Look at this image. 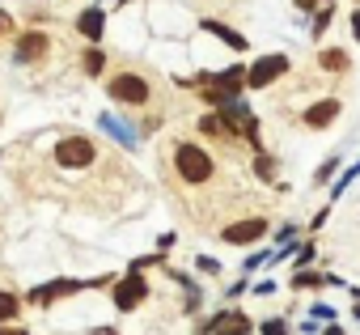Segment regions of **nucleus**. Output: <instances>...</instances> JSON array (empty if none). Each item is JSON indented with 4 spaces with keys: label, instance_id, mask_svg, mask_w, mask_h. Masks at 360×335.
Returning a JSON list of instances; mask_svg holds the SVG:
<instances>
[{
    "label": "nucleus",
    "instance_id": "obj_16",
    "mask_svg": "<svg viewBox=\"0 0 360 335\" xmlns=\"http://www.w3.org/2000/svg\"><path fill=\"white\" fill-rule=\"evenodd\" d=\"M318 64H322L326 72H347V64H352V60H347V51H339V47H326V51L318 56Z\"/></svg>",
    "mask_w": 360,
    "mask_h": 335
},
{
    "label": "nucleus",
    "instance_id": "obj_8",
    "mask_svg": "<svg viewBox=\"0 0 360 335\" xmlns=\"http://www.w3.org/2000/svg\"><path fill=\"white\" fill-rule=\"evenodd\" d=\"M85 289V280H68V276H60V280H47V284H39V289H30V305H51V301H64V297H72V293H81Z\"/></svg>",
    "mask_w": 360,
    "mask_h": 335
},
{
    "label": "nucleus",
    "instance_id": "obj_26",
    "mask_svg": "<svg viewBox=\"0 0 360 335\" xmlns=\"http://www.w3.org/2000/svg\"><path fill=\"white\" fill-rule=\"evenodd\" d=\"M309 263H314V242L297 246V272H301V267H309Z\"/></svg>",
    "mask_w": 360,
    "mask_h": 335
},
{
    "label": "nucleus",
    "instance_id": "obj_6",
    "mask_svg": "<svg viewBox=\"0 0 360 335\" xmlns=\"http://www.w3.org/2000/svg\"><path fill=\"white\" fill-rule=\"evenodd\" d=\"M263 234H271V225L263 217H246V221H229L221 229V242H229V246H259Z\"/></svg>",
    "mask_w": 360,
    "mask_h": 335
},
{
    "label": "nucleus",
    "instance_id": "obj_3",
    "mask_svg": "<svg viewBox=\"0 0 360 335\" xmlns=\"http://www.w3.org/2000/svg\"><path fill=\"white\" fill-rule=\"evenodd\" d=\"M98 157V144L89 136H64L56 144V165H64V170H85V165H94Z\"/></svg>",
    "mask_w": 360,
    "mask_h": 335
},
{
    "label": "nucleus",
    "instance_id": "obj_24",
    "mask_svg": "<svg viewBox=\"0 0 360 335\" xmlns=\"http://www.w3.org/2000/svg\"><path fill=\"white\" fill-rule=\"evenodd\" d=\"M267 259H271V251H255V255H250V259H246V263H242V272H246V276H250V272H259V267H263V263H267Z\"/></svg>",
    "mask_w": 360,
    "mask_h": 335
},
{
    "label": "nucleus",
    "instance_id": "obj_2",
    "mask_svg": "<svg viewBox=\"0 0 360 335\" xmlns=\"http://www.w3.org/2000/svg\"><path fill=\"white\" fill-rule=\"evenodd\" d=\"M106 98L119 102V106H148L153 85H148L140 72H115V77L106 81Z\"/></svg>",
    "mask_w": 360,
    "mask_h": 335
},
{
    "label": "nucleus",
    "instance_id": "obj_18",
    "mask_svg": "<svg viewBox=\"0 0 360 335\" xmlns=\"http://www.w3.org/2000/svg\"><path fill=\"white\" fill-rule=\"evenodd\" d=\"M322 284H326V276H322V272H309V267L292 272V289H322Z\"/></svg>",
    "mask_w": 360,
    "mask_h": 335
},
{
    "label": "nucleus",
    "instance_id": "obj_25",
    "mask_svg": "<svg viewBox=\"0 0 360 335\" xmlns=\"http://www.w3.org/2000/svg\"><path fill=\"white\" fill-rule=\"evenodd\" d=\"M195 272H200V276H217V272H221V263H217L212 255H200V259H195Z\"/></svg>",
    "mask_w": 360,
    "mask_h": 335
},
{
    "label": "nucleus",
    "instance_id": "obj_30",
    "mask_svg": "<svg viewBox=\"0 0 360 335\" xmlns=\"http://www.w3.org/2000/svg\"><path fill=\"white\" fill-rule=\"evenodd\" d=\"M255 293H259V297H267V293H276V280H259V284H255Z\"/></svg>",
    "mask_w": 360,
    "mask_h": 335
},
{
    "label": "nucleus",
    "instance_id": "obj_31",
    "mask_svg": "<svg viewBox=\"0 0 360 335\" xmlns=\"http://www.w3.org/2000/svg\"><path fill=\"white\" fill-rule=\"evenodd\" d=\"M347 26H352V39H356V43H360V9H356V13H352V18H347Z\"/></svg>",
    "mask_w": 360,
    "mask_h": 335
},
{
    "label": "nucleus",
    "instance_id": "obj_34",
    "mask_svg": "<svg viewBox=\"0 0 360 335\" xmlns=\"http://www.w3.org/2000/svg\"><path fill=\"white\" fill-rule=\"evenodd\" d=\"M9 30H13V18H9V13H0V34H9Z\"/></svg>",
    "mask_w": 360,
    "mask_h": 335
},
{
    "label": "nucleus",
    "instance_id": "obj_15",
    "mask_svg": "<svg viewBox=\"0 0 360 335\" xmlns=\"http://www.w3.org/2000/svg\"><path fill=\"white\" fill-rule=\"evenodd\" d=\"M18 314H22V297L9 293V289H0V327H9Z\"/></svg>",
    "mask_w": 360,
    "mask_h": 335
},
{
    "label": "nucleus",
    "instance_id": "obj_7",
    "mask_svg": "<svg viewBox=\"0 0 360 335\" xmlns=\"http://www.w3.org/2000/svg\"><path fill=\"white\" fill-rule=\"evenodd\" d=\"M250 331H255V322L242 310H221L200 327V335H250Z\"/></svg>",
    "mask_w": 360,
    "mask_h": 335
},
{
    "label": "nucleus",
    "instance_id": "obj_23",
    "mask_svg": "<svg viewBox=\"0 0 360 335\" xmlns=\"http://www.w3.org/2000/svg\"><path fill=\"white\" fill-rule=\"evenodd\" d=\"M259 335H288V322L284 318H267V322H259Z\"/></svg>",
    "mask_w": 360,
    "mask_h": 335
},
{
    "label": "nucleus",
    "instance_id": "obj_22",
    "mask_svg": "<svg viewBox=\"0 0 360 335\" xmlns=\"http://www.w3.org/2000/svg\"><path fill=\"white\" fill-rule=\"evenodd\" d=\"M330 13H335V5H322V9L314 13V30H309L314 39H322V34H326V26H330Z\"/></svg>",
    "mask_w": 360,
    "mask_h": 335
},
{
    "label": "nucleus",
    "instance_id": "obj_32",
    "mask_svg": "<svg viewBox=\"0 0 360 335\" xmlns=\"http://www.w3.org/2000/svg\"><path fill=\"white\" fill-rule=\"evenodd\" d=\"M326 217H330V208H322V213H318V217L309 221V229H322V225H326Z\"/></svg>",
    "mask_w": 360,
    "mask_h": 335
},
{
    "label": "nucleus",
    "instance_id": "obj_12",
    "mask_svg": "<svg viewBox=\"0 0 360 335\" xmlns=\"http://www.w3.org/2000/svg\"><path fill=\"white\" fill-rule=\"evenodd\" d=\"M98 127H102L115 144H123V148H136V144H140V136L131 132V123H123V119H119V115H110V110H102V115H98Z\"/></svg>",
    "mask_w": 360,
    "mask_h": 335
},
{
    "label": "nucleus",
    "instance_id": "obj_19",
    "mask_svg": "<svg viewBox=\"0 0 360 335\" xmlns=\"http://www.w3.org/2000/svg\"><path fill=\"white\" fill-rule=\"evenodd\" d=\"M255 179L276 183V157H267V153H259V157H255Z\"/></svg>",
    "mask_w": 360,
    "mask_h": 335
},
{
    "label": "nucleus",
    "instance_id": "obj_13",
    "mask_svg": "<svg viewBox=\"0 0 360 335\" xmlns=\"http://www.w3.org/2000/svg\"><path fill=\"white\" fill-rule=\"evenodd\" d=\"M200 30H208V34H217V39H221L225 47H233L238 56L246 51V34H238L233 26H225V22H217V18H204V26H200Z\"/></svg>",
    "mask_w": 360,
    "mask_h": 335
},
{
    "label": "nucleus",
    "instance_id": "obj_1",
    "mask_svg": "<svg viewBox=\"0 0 360 335\" xmlns=\"http://www.w3.org/2000/svg\"><path fill=\"white\" fill-rule=\"evenodd\" d=\"M174 175L183 179L187 187H204L217 179V157L195 144V140H183V144H174Z\"/></svg>",
    "mask_w": 360,
    "mask_h": 335
},
{
    "label": "nucleus",
    "instance_id": "obj_37",
    "mask_svg": "<svg viewBox=\"0 0 360 335\" xmlns=\"http://www.w3.org/2000/svg\"><path fill=\"white\" fill-rule=\"evenodd\" d=\"M352 314H356V322H360V305H356V310H352Z\"/></svg>",
    "mask_w": 360,
    "mask_h": 335
},
{
    "label": "nucleus",
    "instance_id": "obj_27",
    "mask_svg": "<svg viewBox=\"0 0 360 335\" xmlns=\"http://www.w3.org/2000/svg\"><path fill=\"white\" fill-rule=\"evenodd\" d=\"M276 242H280V246H292V242H297V225H280Z\"/></svg>",
    "mask_w": 360,
    "mask_h": 335
},
{
    "label": "nucleus",
    "instance_id": "obj_35",
    "mask_svg": "<svg viewBox=\"0 0 360 335\" xmlns=\"http://www.w3.org/2000/svg\"><path fill=\"white\" fill-rule=\"evenodd\" d=\"M322 335H343V327H339V322H326V327H322Z\"/></svg>",
    "mask_w": 360,
    "mask_h": 335
},
{
    "label": "nucleus",
    "instance_id": "obj_14",
    "mask_svg": "<svg viewBox=\"0 0 360 335\" xmlns=\"http://www.w3.org/2000/svg\"><path fill=\"white\" fill-rule=\"evenodd\" d=\"M200 132H204V140H229V136H233L221 110H212V115H204V119H200Z\"/></svg>",
    "mask_w": 360,
    "mask_h": 335
},
{
    "label": "nucleus",
    "instance_id": "obj_36",
    "mask_svg": "<svg viewBox=\"0 0 360 335\" xmlns=\"http://www.w3.org/2000/svg\"><path fill=\"white\" fill-rule=\"evenodd\" d=\"M347 289H352V297H356V301H360V289H356V284H347Z\"/></svg>",
    "mask_w": 360,
    "mask_h": 335
},
{
    "label": "nucleus",
    "instance_id": "obj_11",
    "mask_svg": "<svg viewBox=\"0 0 360 335\" xmlns=\"http://www.w3.org/2000/svg\"><path fill=\"white\" fill-rule=\"evenodd\" d=\"M339 98H318L314 106H305V127H314V132H322V127H330L335 119H339Z\"/></svg>",
    "mask_w": 360,
    "mask_h": 335
},
{
    "label": "nucleus",
    "instance_id": "obj_20",
    "mask_svg": "<svg viewBox=\"0 0 360 335\" xmlns=\"http://www.w3.org/2000/svg\"><path fill=\"white\" fill-rule=\"evenodd\" d=\"M339 165H343V161H339V153H335V157H326V161L318 165V170H314V183H318V187H322V183H330Z\"/></svg>",
    "mask_w": 360,
    "mask_h": 335
},
{
    "label": "nucleus",
    "instance_id": "obj_9",
    "mask_svg": "<svg viewBox=\"0 0 360 335\" xmlns=\"http://www.w3.org/2000/svg\"><path fill=\"white\" fill-rule=\"evenodd\" d=\"M47 51H51V39L43 30H26L18 39V47H13V64H39Z\"/></svg>",
    "mask_w": 360,
    "mask_h": 335
},
{
    "label": "nucleus",
    "instance_id": "obj_28",
    "mask_svg": "<svg viewBox=\"0 0 360 335\" xmlns=\"http://www.w3.org/2000/svg\"><path fill=\"white\" fill-rule=\"evenodd\" d=\"M309 318H314V322H330V318H335V310H330V305H322V301H318V305H314V310H309Z\"/></svg>",
    "mask_w": 360,
    "mask_h": 335
},
{
    "label": "nucleus",
    "instance_id": "obj_33",
    "mask_svg": "<svg viewBox=\"0 0 360 335\" xmlns=\"http://www.w3.org/2000/svg\"><path fill=\"white\" fill-rule=\"evenodd\" d=\"M0 335H30V331H26V327H13V322H9V327H0Z\"/></svg>",
    "mask_w": 360,
    "mask_h": 335
},
{
    "label": "nucleus",
    "instance_id": "obj_17",
    "mask_svg": "<svg viewBox=\"0 0 360 335\" xmlns=\"http://www.w3.org/2000/svg\"><path fill=\"white\" fill-rule=\"evenodd\" d=\"M81 64H85V77H102V72H106V51H102V47H89Z\"/></svg>",
    "mask_w": 360,
    "mask_h": 335
},
{
    "label": "nucleus",
    "instance_id": "obj_38",
    "mask_svg": "<svg viewBox=\"0 0 360 335\" xmlns=\"http://www.w3.org/2000/svg\"><path fill=\"white\" fill-rule=\"evenodd\" d=\"M115 5H123V0H115Z\"/></svg>",
    "mask_w": 360,
    "mask_h": 335
},
{
    "label": "nucleus",
    "instance_id": "obj_10",
    "mask_svg": "<svg viewBox=\"0 0 360 335\" xmlns=\"http://www.w3.org/2000/svg\"><path fill=\"white\" fill-rule=\"evenodd\" d=\"M77 30H81V39H89V43L98 47L102 34H106V9H102V5L81 9V13H77Z\"/></svg>",
    "mask_w": 360,
    "mask_h": 335
},
{
    "label": "nucleus",
    "instance_id": "obj_29",
    "mask_svg": "<svg viewBox=\"0 0 360 335\" xmlns=\"http://www.w3.org/2000/svg\"><path fill=\"white\" fill-rule=\"evenodd\" d=\"M322 5H335V0H297V9H305V13H318Z\"/></svg>",
    "mask_w": 360,
    "mask_h": 335
},
{
    "label": "nucleus",
    "instance_id": "obj_39",
    "mask_svg": "<svg viewBox=\"0 0 360 335\" xmlns=\"http://www.w3.org/2000/svg\"><path fill=\"white\" fill-rule=\"evenodd\" d=\"M356 5H360V0H356Z\"/></svg>",
    "mask_w": 360,
    "mask_h": 335
},
{
    "label": "nucleus",
    "instance_id": "obj_5",
    "mask_svg": "<svg viewBox=\"0 0 360 335\" xmlns=\"http://www.w3.org/2000/svg\"><path fill=\"white\" fill-rule=\"evenodd\" d=\"M288 72V56L284 51H276V56H259L250 68H246V85L250 89H267L271 81H280Z\"/></svg>",
    "mask_w": 360,
    "mask_h": 335
},
{
    "label": "nucleus",
    "instance_id": "obj_4",
    "mask_svg": "<svg viewBox=\"0 0 360 335\" xmlns=\"http://www.w3.org/2000/svg\"><path fill=\"white\" fill-rule=\"evenodd\" d=\"M110 301H115L119 314H131L136 305H144V301H148V284H144V276H140V272H123V276L115 280Z\"/></svg>",
    "mask_w": 360,
    "mask_h": 335
},
{
    "label": "nucleus",
    "instance_id": "obj_21",
    "mask_svg": "<svg viewBox=\"0 0 360 335\" xmlns=\"http://www.w3.org/2000/svg\"><path fill=\"white\" fill-rule=\"evenodd\" d=\"M144 267H165V255L157 251V255H140V259L127 263V272H140V276H144Z\"/></svg>",
    "mask_w": 360,
    "mask_h": 335
}]
</instances>
